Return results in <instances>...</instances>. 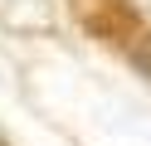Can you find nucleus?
I'll return each instance as SVG.
<instances>
[{
  "instance_id": "nucleus-1",
  "label": "nucleus",
  "mask_w": 151,
  "mask_h": 146,
  "mask_svg": "<svg viewBox=\"0 0 151 146\" xmlns=\"http://www.w3.org/2000/svg\"><path fill=\"white\" fill-rule=\"evenodd\" d=\"M73 10H78V19L93 34H102V39H122L132 29V10L122 5V0H73Z\"/></svg>"
},
{
  "instance_id": "nucleus-2",
  "label": "nucleus",
  "mask_w": 151,
  "mask_h": 146,
  "mask_svg": "<svg viewBox=\"0 0 151 146\" xmlns=\"http://www.w3.org/2000/svg\"><path fill=\"white\" fill-rule=\"evenodd\" d=\"M0 24L15 34H44L54 29V0H0Z\"/></svg>"
},
{
  "instance_id": "nucleus-3",
  "label": "nucleus",
  "mask_w": 151,
  "mask_h": 146,
  "mask_svg": "<svg viewBox=\"0 0 151 146\" xmlns=\"http://www.w3.org/2000/svg\"><path fill=\"white\" fill-rule=\"evenodd\" d=\"M127 54H132V63H137V73L146 78V83H151V34H137Z\"/></svg>"
},
{
  "instance_id": "nucleus-4",
  "label": "nucleus",
  "mask_w": 151,
  "mask_h": 146,
  "mask_svg": "<svg viewBox=\"0 0 151 146\" xmlns=\"http://www.w3.org/2000/svg\"><path fill=\"white\" fill-rule=\"evenodd\" d=\"M0 146H10V141H5V136H0Z\"/></svg>"
}]
</instances>
